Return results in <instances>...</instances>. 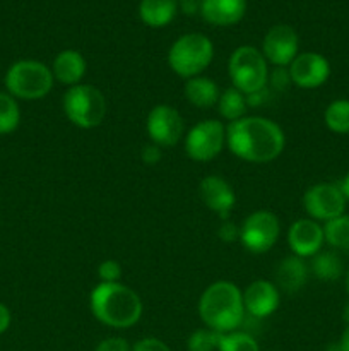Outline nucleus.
<instances>
[{
    "instance_id": "1",
    "label": "nucleus",
    "mask_w": 349,
    "mask_h": 351,
    "mask_svg": "<svg viewBox=\"0 0 349 351\" xmlns=\"http://www.w3.org/2000/svg\"><path fill=\"white\" fill-rule=\"evenodd\" d=\"M231 153L248 163H269L284 149L286 137L276 122L263 117H243L226 129Z\"/></svg>"
},
{
    "instance_id": "2",
    "label": "nucleus",
    "mask_w": 349,
    "mask_h": 351,
    "mask_svg": "<svg viewBox=\"0 0 349 351\" xmlns=\"http://www.w3.org/2000/svg\"><path fill=\"white\" fill-rule=\"evenodd\" d=\"M198 315L209 329L216 332H233L245 317L243 293L235 283L216 281L205 288L198 300Z\"/></svg>"
},
{
    "instance_id": "3",
    "label": "nucleus",
    "mask_w": 349,
    "mask_h": 351,
    "mask_svg": "<svg viewBox=\"0 0 349 351\" xmlns=\"http://www.w3.org/2000/svg\"><path fill=\"white\" fill-rule=\"evenodd\" d=\"M91 312L108 328L127 329L142 315L139 295L122 283H99L91 291Z\"/></svg>"
},
{
    "instance_id": "4",
    "label": "nucleus",
    "mask_w": 349,
    "mask_h": 351,
    "mask_svg": "<svg viewBox=\"0 0 349 351\" xmlns=\"http://www.w3.org/2000/svg\"><path fill=\"white\" fill-rule=\"evenodd\" d=\"M212 57H214L212 41L201 33H188L171 45L168 64L174 74L192 79L201 75L211 65Z\"/></svg>"
},
{
    "instance_id": "5",
    "label": "nucleus",
    "mask_w": 349,
    "mask_h": 351,
    "mask_svg": "<svg viewBox=\"0 0 349 351\" xmlns=\"http://www.w3.org/2000/svg\"><path fill=\"white\" fill-rule=\"evenodd\" d=\"M53 74L50 69L38 60H19L9 67L5 74L7 93L14 98L41 99L53 88Z\"/></svg>"
},
{
    "instance_id": "6",
    "label": "nucleus",
    "mask_w": 349,
    "mask_h": 351,
    "mask_svg": "<svg viewBox=\"0 0 349 351\" xmlns=\"http://www.w3.org/2000/svg\"><path fill=\"white\" fill-rule=\"evenodd\" d=\"M228 74L233 88L248 96L266 89L269 81V67L262 51L253 47H240L233 51L228 64Z\"/></svg>"
},
{
    "instance_id": "7",
    "label": "nucleus",
    "mask_w": 349,
    "mask_h": 351,
    "mask_svg": "<svg viewBox=\"0 0 349 351\" xmlns=\"http://www.w3.org/2000/svg\"><path fill=\"white\" fill-rule=\"evenodd\" d=\"M64 112L81 129L98 127L106 117V98L91 84L72 86L64 96Z\"/></svg>"
},
{
    "instance_id": "8",
    "label": "nucleus",
    "mask_w": 349,
    "mask_h": 351,
    "mask_svg": "<svg viewBox=\"0 0 349 351\" xmlns=\"http://www.w3.org/2000/svg\"><path fill=\"white\" fill-rule=\"evenodd\" d=\"M226 129L219 120H204L194 125L185 139V153L194 161H211L222 151Z\"/></svg>"
},
{
    "instance_id": "9",
    "label": "nucleus",
    "mask_w": 349,
    "mask_h": 351,
    "mask_svg": "<svg viewBox=\"0 0 349 351\" xmlns=\"http://www.w3.org/2000/svg\"><path fill=\"white\" fill-rule=\"evenodd\" d=\"M279 219L270 211H255L243 221L240 242L253 254H263L276 245L279 239Z\"/></svg>"
},
{
    "instance_id": "10",
    "label": "nucleus",
    "mask_w": 349,
    "mask_h": 351,
    "mask_svg": "<svg viewBox=\"0 0 349 351\" xmlns=\"http://www.w3.org/2000/svg\"><path fill=\"white\" fill-rule=\"evenodd\" d=\"M303 206L310 218L327 223L344 215L346 197L339 185L317 184L307 191Z\"/></svg>"
},
{
    "instance_id": "11",
    "label": "nucleus",
    "mask_w": 349,
    "mask_h": 351,
    "mask_svg": "<svg viewBox=\"0 0 349 351\" xmlns=\"http://www.w3.org/2000/svg\"><path fill=\"white\" fill-rule=\"evenodd\" d=\"M153 144L159 147L174 146L183 136V119L180 112L170 105H157L147 115L146 123Z\"/></svg>"
},
{
    "instance_id": "12",
    "label": "nucleus",
    "mask_w": 349,
    "mask_h": 351,
    "mask_svg": "<svg viewBox=\"0 0 349 351\" xmlns=\"http://www.w3.org/2000/svg\"><path fill=\"white\" fill-rule=\"evenodd\" d=\"M298 40L296 31L287 24H276L267 31L262 43V53L267 62L277 65V67H286L296 58Z\"/></svg>"
},
{
    "instance_id": "13",
    "label": "nucleus",
    "mask_w": 349,
    "mask_h": 351,
    "mask_svg": "<svg viewBox=\"0 0 349 351\" xmlns=\"http://www.w3.org/2000/svg\"><path fill=\"white\" fill-rule=\"evenodd\" d=\"M331 75V65L325 57L315 51L296 55L289 64L291 82L303 89H315L325 84Z\"/></svg>"
},
{
    "instance_id": "14",
    "label": "nucleus",
    "mask_w": 349,
    "mask_h": 351,
    "mask_svg": "<svg viewBox=\"0 0 349 351\" xmlns=\"http://www.w3.org/2000/svg\"><path fill=\"white\" fill-rule=\"evenodd\" d=\"M324 240V228L315 219L310 218L294 221L287 232V243H289L294 256L301 257V259L313 257L315 254L320 252Z\"/></svg>"
},
{
    "instance_id": "15",
    "label": "nucleus",
    "mask_w": 349,
    "mask_h": 351,
    "mask_svg": "<svg viewBox=\"0 0 349 351\" xmlns=\"http://www.w3.org/2000/svg\"><path fill=\"white\" fill-rule=\"evenodd\" d=\"M243 305L253 317H269L279 307V291L270 281L257 280L246 287L243 293Z\"/></svg>"
},
{
    "instance_id": "16",
    "label": "nucleus",
    "mask_w": 349,
    "mask_h": 351,
    "mask_svg": "<svg viewBox=\"0 0 349 351\" xmlns=\"http://www.w3.org/2000/svg\"><path fill=\"white\" fill-rule=\"evenodd\" d=\"M198 194H201L202 202L207 206L211 211L218 213L222 219H228V215L235 208V192L231 185L221 177L209 175L198 185Z\"/></svg>"
},
{
    "instance_id": "17",
    "label": "nucleus",
    "mask_w": 349,
    "mask_h": 351,
    "mask_svg": "<svg viewBox=\"0 0 349 351\" xmlns=\"http://www.w3.org/2000/svg\"><path fill=\"white\" fill-rule=\"evenodd\" d=\"M201 12L214 26H233L245 16L246 0H204Z\"/></svg>"
},
{
    "instance_id": "18",
    "label": "nucleus",
    "mask_w": 349,
    "mask_h": 351,
    "mask_svg": "<svg viewBox=\"0 0 349 351\" xmlns=\"http://www.w3.org/2000/svg\"><path fill=\"white\" fill-rule=\"evenodd\" d=\"M55 81L65 86L81 84V79L86 74V60L77 50H64L57 55L51 67Z\"/></svg>"
},
{
    "instance_id": "19",
    "label": "nucleus",
    "mask_w": 349,
    "mask_h": 351,
    "mask_svg": "<svg viewBox=\"0 0 349 351\" xmlns=\"http://www.w3.org/2000/svg\"><path fill=\"white\" fill-rule=\"evenodd\" d=\"M276 280L281 290L287 291V293H294V291L301 290L308 280V267L305 261L298 256L286 257L281 261L276 271Z\"/></svg>"
},
{
    "instance_id": "20",
    "label": "nucleus",
    "mask_w": 349,
    "mask_h": 351,
    "mask_svg": "<svg viewBox=\"0 0 349 351\" xmlns=\"http://www.w3.org/2000/svg\"><path fill=\"white\" fill-rule=\"evenodd\" d=\"M183 91L185 98L197 108H211L219 101V96H221L218 84L212 79L202 77V75L188 79L185 82Z\"/></svg>"
},
{
    "instance_id": "21",
    "label": "nucleus",
    "mask_w": 349,
    "mask_h": 351,
    "mask_svg": "<svg viewBox=\"0 0 349 351\" xmlns=\"http://www.w3.org/2000/svg\"><path fill=\"white\" fill-rule=\"evenodd\" d=\"M177 0H142L139 5L140 19L151 27H164L177 16Z\"/></svg>"
},
{
    "instance_id": "22",
    "label": "nucleus",
    "mask_w": 349,
    "mask_h": 351,
    "mask_svg": "<svg viewBox=\"0 0 349 351\" xmlns=\"http://www.w3.org/2000/svg\"><path fill=\"white\" fill-rule=\"evenodd\" d=\"M218 106L222 119H226L231 123L245 117L248 103H246V96L242 91H238L236 88H228L219 96Z\"/></svg>"
},
{
    "instance_id": "23",
    "label": "nucleus",
    "mask_w": 349,
    "mask_h": 351,
    "mask_svg": "<svg viewBox=\"0 0 349 351\" xmlns=\"http://www.w3.org/2000/svg\"><path fill=\"white\" fill-rule=\"evenodd\" d=\"M311 271L322 281H335L342 276V261L335 252H318L311 261Z\"/></svg>"
},
{
    "instance_id": "24",
    "label": "nucleus",
    "mask_w": 349,
    "mask_h": 351,
    "mask_svg": "<svg viewBox=\"0 0 349 351\" xmlns=\"http://www.w3.org/2000/svg\"><path fill=\"white\" fill-rule=\"evenodd\" d=\"M324 237L335 250L349 254V216L342 215L325 223Z\"/></svg>"
},
{
    "instance_id": "25",
    "label": "nucleus",
    "mask_w": 349,
    "mask_h": 351,
    "mask_svg": "<svg viewBox=\"0 0 349 351\" xmlns=\"http://www.w3.org/2000/svg\"><path fill=\"white\" fill-rule=\"evenodd\" d=\"M325 125L335 134H349V101L337 99L325 110Z\"/></svg>"
},
{
    "instance_id": "26",
    "label": "nucleus",
    "mask_w": 349,
    "mask_h": 351,
    "mask_svg": "<svg viewBox=\"0 0 349 351\" xmlns=\"http://www.w3.org/2000/svg\"><path fill=\"white\" fill-rule=\"evenodd\" d=\"M21 122V110L16 98L0 91V134H10Z\"/></svg>"
},
{
    "instance_id": "27",
    "label": "nucleus",
    "mask_w": 349,
    "mask_h": 351,
    "mask_svg": "<svg viewBox=\"0 0 349 351\" xmlns=\"http://www.w3.org/2000/svg\"><path fill=\"white\" fill-rule=\"evenodd\" d=\"M219 351H260L259 343L246 332H226L219 339Z\"/></svg>"
},
{
    "instance_id": "28",
    "label": "nucleus",
    "mask_w": 349,
    "mask_h": 351,
    "mask_svg": "<svg viewBox=\"0 0 349 351\" xmlns=\"http://www.w3.org/2000/svg\"><path fill=\"white\" fill-rule=\"evenodd\" d=\"M219 339L221 332H216L212 329H198L188 338V351H214L219 348Z\"/></svg>"
},
{
    "instance_id": "29",
    "label": "nucleus",
    "mask_w": 349,
    "mask_h": 351,
    "mask_svg": "<svg viewBox=\"0 0 349 351\" xmlns=\"http://www.w3.org/2000/svg\"><path fill=\"white\" fill-rule=\"evenodd\" d=\"M98 276L101 283H118L122 278V267L116 261H103L98 267Z\"/></svg>"
},
{
    "instance_id": "30",
    "label": "nucleus",
    "mask_w": 349,
    "mask_h": 351,
    "mask_svg": "<svg viewBox=\"0 0 349 351\" xmlns=\"http://www.w3.org/2000/svg\"><path fill=\"white\" fill-rule=\"evenodd\" d=\"M94 351H132L127 339L123 338H106L96 346Z\"/></svg>"
},
{
    "instance_id": "31",
    "label": "nucleus",
    "mask_w": 349,
    "mask_h": 351,
    "mask_svg": "<svg viewBox=\"0 0 349 351\" xmlns=\"http://www.w3.org/2000/svg\"><path fill=\"white\" fill-rule=\"evenodd\" d=\"M132 351H171L164 345L161 339L157 338H146V339H140L133 345Z\"/></svg>"
},
{
    "instance_id": "32",
    "label": "nucleus",
    "mask_w": 349,
    "mask_h": 351,
    "mask_svg": "<svg viewBox=\"0 0 349 351\" xmlns=\"http://www.w3.org/2000/svg\"><path fill=\"white\" fill-rule=\"evenodd\" d=\"M218 235L222 242H235V240L240 239V228L235 223L226 221L224 219V223H222L221 228H219Z\"/></svg>"
},
{
    "instance_id": "33",
    "label": "nucleus",
    "mask_w": 349,
    "mask_h": 351,
    "mask_svg": "<svg viewBox=\"0 0 349 351\" xmlns=\"http://www.w3.org/2000/svg\"><path fill=\"white\" fill-rule=\"evenodd\" d=\"M161 147L156 146V144H149V146L142 147V153H140V158L146 165H156L157 161L161 160Z\"/></svg>"
},
{
    "instance_id": "34",
    "label": "nucleus",
    "mask_w": 349,
    "mask_h": 351,
    "mask_svg": "<svg viewBox=\"0 0 349 351\" xmlns=\"http://www.w3.org/2000/svg\"><path fill=\"white\" fill-rule=\"evenodd\" d=\"M10 321H12V315H10V311L3 304H0V335L9 329Z\"/></svg>"
},
{
    "instance_id": "35",
    "label": "nucleus",
    "mask_w": 349,
    "mask_h": 351,
    "mask_svg": "<svg viewBox=\"0 0 349 351\" xmlns=\"http://www.w3.org/2000/svg\"><path fill=\"white\" fill-rule=\"evenodd\" d=\"M339 351H349V326L346 328V331L342 332L341 341H339Z\"/></svg>"
},
{
    "instance_id": "36",
    "label": "nucleus",
    "mask_w": 349,
    "mask_h": 351,
    "mask_svg": "<svg viewBox=\"0 0 349 351\" xmlns=\"http://www.w3.org/2000/svg\"><path fill=\"white\" fill-rule=\"evenodd\" d=\"M339 187H341V191H342V194H344L346 201H349V171H348V175H346V178L342 180V184L339 185Z\"/></svg>"
},
{
    "instance_id": "37",
    "label": "nucleus",
    "mask_w": 349,
    "mask_h": 351,
    "mask_svg": "<svg viewBox=\"0 0 349 351\" xmlns=\"http://www.w3.org/2000/svg\"><path fill=\"white\" fill-rule=\"evenodd\" d=\"M344 321H346V324L349 326V304L346 305V308H344Z\"/></svg>"
},
{
    "instance_id": "38",
    "label": "nucleus",
    "mask_w": 349,
    "mask_h": 351,
    "mask_svg": "<svg viewBox=\"0 0 349 351\" xmlns=\"http://www.w3.org/2000/svg\"><path fill=\"white\" fill-rule=\"evenodd\" d=\"M346 290H348V293H349V271H348V274H346Z\"/></svg>"
},
{
    "instance_id": "39",
    "label": "nucleus",
    "mask_w": 349,
    "mask_h": 351,
    "mask_svg": "<svg viewBox=\"0 0 349 351\" xmlns=\"http://www.w3.org/2000/svg\"><path fill=\"white\" fill-rule=\"evenodd\" d=\"M183 2H185V0H183Z\"/></svg>"
}]
</instances>
